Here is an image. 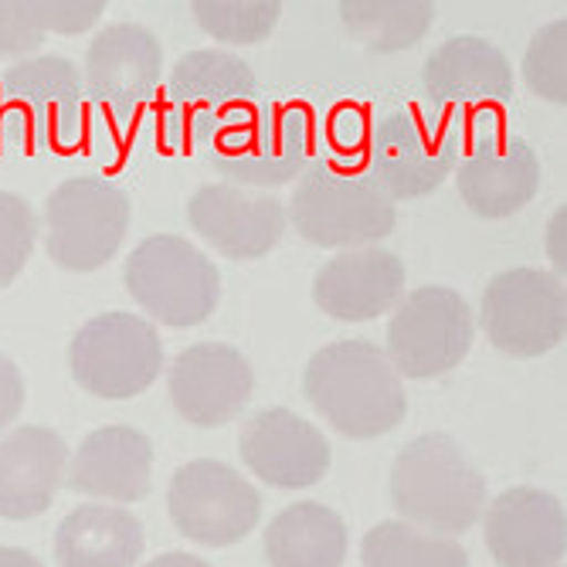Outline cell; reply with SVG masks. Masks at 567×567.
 Here are the masks:
<instances>
[{
	"instance_id": "obj_16",
	"label": "cell",
	"mask_w": 567,
	"mask_h": 567,
	"mask_svg": "<svg viewBox=\"0 0 567 567\" xmlns=\"http://www.w3.org/2000/svg\"><path fill=\"white\" fill-rule=\"evenodd\" d=\"M85 92L113 116H136L164 82V44L146 24L116 21L99 28L82 62Z\"/></svg>"
},
{
	"instance_id": "obj_8",
	"label": "cell",
	"mask_w": 567,
	"mask_h": 567,
	"mask_svg": "<svg viewBox=\"0 0 567 567\" xmlns=\"http://www.w3.org/2000/svg\"><path fill=\"white\" fill-rule=\"evenodd\" d=\"M458 123L415 106L384 113L368 140V174L398 204L435 194L462 157Z\"/></svg>"
},
{
	"instance_id": "obj_7",
	"label": "cell",
	"mask_w": 567,
	"mask_h": 567,
	"mask_svg": "<svg viewBox=\"0 0 567 567\" xmlns=\"http://www.w3.org/2000/svg\"><path fill=\"white\" fill-rule=\"evenodd\" d=\"M164 126L174 146L200 150L218 130L255 106L259 79L251 65L225 48H194L167 75Z\"/></svg>"
},
{
	"instance_id": "obj_35",
	"label": "cell",
	"mask_w": 567,
	"mask_h": 567,
	"mask_svg": "<svg viewBox=\"0 0 567 567\" xmlns=\"http://www.w3.org/2000/svg\"><path fill=\"white\" fill-rule=\"evenodd\" d=\"M0 567H44V564L24 547H0Z\"/></svg>"
},
{
	"instance_id": "obj_30",
	"label": "cell",
	"mask_w": 567,
	"mask_h": 567,
	"mask_svg": "<svg viewBox=\"0 0 567 567\" xmlns=\"http://www.w3.org/2000/svg\"><path fill=\"white\" fill-rule=\"evenodd\" d=\"M524 82L550 106H567V18L547 21L530 38L524 51Z\"/></svg>"
},
{
	"instance_id": "obj_12",
	"label": "cell",
	"mask_w": 567,
	"mask_h": 567,
	"mask_svg": "<svg viewBox=\"0 0 567 567\" xmlns=\"http://www.w3.org/2000/svg\"><path fill=\"white\" fill-rule=\"evenodd\" d=\"M480 327L506 357L537 360L557 350L567 333L564 279L534 266L493 276L480 302Z\"/></svg>"
},
{
	"instance_id": "obj_18",
	"label": "cell",
	"mask_w": 567,
	"mask_h": 567,
	"mask_svg": "<svg viewBox=\"0 0 567 567\" xmlns=\"http://www.w3.org/2000/svg\"><path fill=\"white\" fill-rule=\"evenodd\" d=\"M187 225L231 262H259L286 235V204L231 184H200L187 200Z\"/></svg>"
},
{
	"instance_id": "obj_5",
	"label": "cell",
	"mask_w": 567,
	"mask_h": 567,
	"mask_svg": "<svg viewBox=\"0 0 567 567\" xmlns=\"http://www.w3.org/2000/svg\"><path fill=\"white\" fill-rule=\"evenodd\" d=\"M126 292L150 323L190 330L221 302V272L194 241L181 235H150L126 259Z\"/></svg>"
},
{
	"instance_id": "obj_13",
	"label": "cell",
	"mask_w": 567,
	"mask_h": 567,
	"mask_svg": "<svg viewBox=\"0 0 567 567\" xmlns=\"http://www.w3.org/2000/svg\"><path fill=\"white\" fill-rule=\"evenodd\" d=\"M422 89L432 110L452 123L493 120L513 99V65L499 44L480 34H455L425 59Z\"/></svg>"
},
{
	"instance_id": "obj_4",
	"label": "cell",
	"mask_w": 567,
	"mask_h": 567,
	"mask_svg": "<svg viewBox=\"0 0 567 567\" xmlns=\"http://www.w3.org/2000/svg\"><path fill=\"white\" fill-rule=\"evenodd\" d=\"M286 218L302 241L330 251H350L384 241L398 225V204L368 171L357 174L327 161H309L296 181Z\"/></svg>"
},
{
	"instance_id": "obj_17",
	"label": "cell",
	"mask_w": 567,
	"mask_h": 567,
	"mask_svg": "<svg viewBox=\"0 0 567 567\" xmlns=\"http://www.w3.org/2000/svg\"><path fill=\"white\" fill-rule=\"evenodd\" d=\"M255 371L248 357L221 340L181 350L167 368V394L177 415L194 429H225L248 408Z\"/></svg>"
},
{
	"instance_id": "obj_11",
	"label": "cell",
	"mask_w": 567,
	"mask_h": 567,
	"mask_svg": "<svg viewBox=\"0 0 567 567\" xmlns=\"http://www.w3.org/2000/svg\"><path fill=\"white\" fill-rule=\"evenodd\" d=\"M174 530L200 547H235L262 524V496L221 458H190L171 476Z\"/></svg>"
},
{
	"instance_id": "obj_34",
	"label": "cell",
	"mask_w": 567,
	"mask_h": 567,
	"mask_svg": "<svg viewBox=\"0 0 567 567\" xmlns=\"http://www.w3.org/2000/svg\"><path fill=\"white\" fill-rule=\"evenodd\" d=\"M143 567H212L204 557L197 554H184V550H171V554H161V557H153L146 560Z\"/></svg>"
},
{
	"instance_id": "obj_32",
	"label": "cell",
	"mask_w": 567,
	"mask_h": 567,
	"mask_svg": "<svg viewBox=\"0 0 567 567\" xmlns=\"http://www.w3.org/2000/svg\"><path fill=\"white\" fill-rule=\"evenodd\" d=\"M24 398H28L24 374L18 371L14 360L0 350V432H8L18 422V415L24 411Z\"/></svg>"
},
{
	"instance_id": "obj_33",
	"label": "cell",
	"mask_w": 567,
	"mask_h": 567,
	"mask_svg": "<svg viewBox=\"0 0 567 567\" xmlns=\"http://www.w3.org/2000/svg\"><path fill=\"white\" fill-rule=\"evenodd\" d=\"M564 225H567V208H560L550 215L547 221V259H550V272L557 279H564V269H567V251H564Z\"/></svg>"
},
{
	"instance_id": "obj_9",
	"label": "cell",
	"mask_w": 567,
	"mask_h": 567,
	"mask_svg": "<svg viewBox=\"0 0 567 567\" xmlns=\"http://www.w3.org/2000/svg\"><path fill=\"white\" fill-rule=\"evenodd\" d=\"M164 340L146 317L113 309L79 327L69 343V371L75 384L102 401H130L164 374Z\"/></svg>"
},
{
	"instance_id": "obj_1",
	"label": "cell",
	"mask_w": 567,
	"mask_h": 567,
	"mask_svg": "<svg viewBox=\"0 0 567 567\" xmlns=\"http://www.w3.org/2000/svg\"><path fill=\"white\" fill-rule=\"evenodd\" d=\"M302 394L350 442L394 432L408 415V394L384 347L337 340L320 347L302 371Z\"/></svg>"
},
{
	"instance_id": "obj_25",
	"label": "cell",
	"mask_w": 567,
	"mask_h": 567,
	"mask_svg": "<svg viewBox=\"0 0 567 567\" xmlns=\"http://www.w3.org/2000/svg\"><path fill=\"white\" fill-rule=\"evenodd\" d=\"M266 557L269 567H343L347 524L327 503H289L266 527Z\"/></svg>"
},
{
	"instance_id": "obj_20",
	"label": "cell",
	"mask_w": 567,
	"mask_h": 567,
	"mask_svg": "<svg viewBox=\"0 0 567 567\" xmlns=\"http://www.w3.org/2000/svg\"><path fill=\"white\" fill-rule=\"evenodd\" d=\"M483 534L496 567H564L567 509L534 486H513L483 509Z\"/></svg>"
},
{
	"instance_id": "obj_26",
	"label": "cell",
	"mask_w": 567,
	"mask_h": 567,
	"mask_svg": "<svg viewBox=\"0 0 567 567\" xmlns=\"http://www.w3.org/2000/svg\"><path fill=\"white\" fill-rule=\"evenodd\" d=\"M106 0H0V59H31L48 34L92 31Z\"/></svg>"
},
{
	"instance_id": "obj_27",
	"label": "cell",
	"mask_w": 567,
	"mask_h": 567,
	"mask_svg": "<svg viewBox=\"0 0 567 567\" xmlns=\"http://www.w3.org/2000/svg\"><path fill=\"white\" fill-rule=\"evenodd\" d=\"M337 14L347 34L378 55L415 48L435 24L432 0H343Z\"/></svg>"
},
{
	"instance_id": "obj_22",
	"label": "cell",
	"mask_w": 567,
	"mask_h": 567,
	"mask_svg": "<svg viewBox=\"0 0 567 567\" xmlns=\"http://www.w3.org/2000/svg\"><path fill=\"white\" fill-rule=\"evenodd\" d=\"M150 480H153V442L133 425L92 429L79 442L65 473L72 493L113 506L146 499Z\"/></svg>"
},
{
	"instance_id": "obj_3",
	"label": "cell",
	"mask_w": 567,
	"mask_h": 567,
	"mask_svg": "<svg viewBox=\"0 0 567 567\" xmlns=\"http://www.w3.org/2000/svg\"><path fill=\"white\" fill-rule=\"evenodd\" d=\"M197 153L221 184L266 194L299 181L313 161V120L296 102H266L218 130Z\"/></svg>"
},
{
	"instance_id": "obj_31",
	"label": "cell",
	"mask_w": 567,
	"mask_h": 567,
	"mask_svg": "<svg viewBox=\"0 0 567 567\" xmlns=\"http://www.w3.org/2000/svg\"><path fill=\"white\" fill-rule=\"evenodd\" d=\"M38 231L41 225L31 200L14 190H0V289L14 286L28 269Z\"/></svg>"
},
{
	"instance_id": "obj_6",
	"label": "cell",
	"mask_w": 567,
	"mask_h": 567,
	"mask_svg": "<svg viewBox=\"0 0 567 567\" xmlns=\"http://www.w3.org/2000/svg\"><path fill=\"white\" fill-rule=\"evenodd\" d=\"M130 194L106 177H69L44 200V251L65 272L106 269L130 231Z\"/></svg>"
},
{
	"instance_id": "obj_10",
	"label": "cell",
	"mask_w": 567,
	"mask_h": 567,
	"mask_svg": "<svg viewBox=\"0 0 567 567\" xmlns=\"http://www.w3.org/2000/svg\"><path fill=\"white\" fill-rule=\"evenodd\" d=\"M476 340V317L458 289L419 286L404 292L388 320V360L398 378L432 381L455 371Z\"/></svg>"
},
{
	"instance_id": "obj_19",
	"label": "cell",
	"mask_w": 567,
	"mask_h": 567,
	"mask_svg": "<svg viewBox=\"0 0 567 567\" xmlns=\"http://www.w3.org/2000/svg\"><path fill=\"white\" fill-rule=\"evenodd\" d=\"M245 470L276 489H309L330 473L327 435L289 408H262L238 435Z\"/></svg>"
},
{
	"instance_id": "obj_14",
	"label": "cell",
	"mask_w": 567,
	"mask_h": 567,
	"mask_svg": "<svg viewBox=\"0 0 567 567\" xmlns=\"http://www.w3.org/2000/svg\"><path fill=\"white\" fill-rule=\"evenodd\" d=\"M4 110L38 146H72L85 126L82 69L65 55H31L0 75Z\"/></svg>"
},
{
	"instance_id": "obj_23",
	"label": "cell",
	"mask_w": 567,
	"mask_h": 567,
	"mask_svg": "<svg viewBox=\"0 0 567 567\" xmlns=\"http://www.w3.org/2000/svg\"><path fill=\"white\" fill-rule=\"evenodd\" d=\"M69 473V442L48 425H21L0 439V520H34L51 509Z\"/></svg>"
},
{
	"instance_id": "obj_28",
	"label": "cell",
	"mask_w": 567,
	"mask_h": 567,
	"mask_svg": "<svg viewBox=\"0 0 567 567\" xmlns=\"http://www.w3.org/2000/svg\"><path fill=\"white\" fill-rule=\"evenodd\" d=\"M364 567H470V554L452 537H435L404 520H384L360 540Z\"/></svg>"
},
{
	"instance_id": "obj_29",
	"label": "cell",
	"mask_w": 567,
	"mask_h": 567,
	"mask_svg": "<svg viewBox=\"0 0 567 567\" xmlns=\"http://www.w3.org/2000/svg\"><path fill=\"white\" fill-rule=\"evenodd\" d=\"M190 14L204 34H212L221 44H262L272 38L282 4L279 0H194Z\"/></svg>"
},
{
	"instance_id": "obj_21",
	"label": "cell",
	"mask_w": 567,
	"mask_h": 567,
	"mask_svg": "<svg viewBox=\"0 0 567 567\" xmlns=\"http://www.w3.org/2000/svg\"><path fill=\"white\" fill-rule=\"evenodd\" d=\"M404 262L398 251L368 245L337 251L313 279V302L340 323H371L404 299Z\"/></svg>"
},
{
	"instance_id": "obj_2",
	"label": "cell",
	"mask_w": 567,
	"mask_h": 567,
	"mask_svg": "<svg viewBox=\"0 0 567 567\" xmlns=\"http://www.w3.org/2000/svg\"><path fill=\"white\" fill-rule=\"evenodd\" d=\"M388 493L398 520L452 540L473 530L489 503L486 476L445 432H425L398 452Z\"/></svg>"
},
{
	"instance_id": "obj_15",
	"label": "cell",
	"mask_w": 567,
	"mask_h": 567,
	"mask_svg": "<svg viewBox=\"0 0 567 567\" xmlns=\"http://www.w3.org/2000/svg\"><path fill=\"white\" fill-rule=\"evenodd\" d=\"M540 157L524 136L499 133L493 123L480 126L462 143L455 164V187L462 204L483 221L520 215L540 190Z\"/></svg>"
},
{
	"instance_id": "obj_24",
	"label": "cell",
	"mask_w": 567,
	"mask_h": 567,
	"mask_svg": "<svg viewBox=\"0 0 567 567\" xmlns=\"http://www.w3.org/2000/svg\"><path fill=\"white\" fill-rule=\"evenodd\" d=\"M143 520L126 506L82 503L55 530L59 567H136L143 557Z\"/></svg>"
}]
</instances>
